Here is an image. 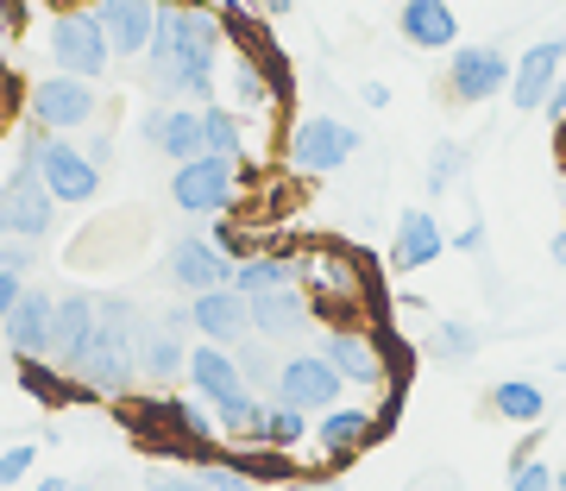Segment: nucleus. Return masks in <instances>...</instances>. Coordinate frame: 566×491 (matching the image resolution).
I'll use <instances>...</instances> for the list:
<instances>
[{"mask_svg":"<svg viewBox=\"0 0 566 491\" xmlns=\"http://www.w3.org/2000/svg\"><path fill=\"white\" fill-rule=\"evenodd\" d=\"M221 39L227 20H214L208 7L158 0V25H151V44H145V88L158 102L208 107L214 102V70H221Z\"/></svg>","mask_w":566,"mask_h":491,"instance_id":"1","label":"nucleus"},{"mask_svg":"<svg viewBox=\"0 0 566 491\" xmlns=\"http://www.w3.org/2000/svg\"><path fill=\"white\" fill-rule=\"evenodd\" d=\"M139 309L133 296H102V315H95V334H88V347L76 359V378L88 397H126V390L139 385Z\"/></svg>","mask_w":566,"mask_h":491,"instance_id":"2","label":"nucleus"},{"mask_svg":"<svg viewBox=\"0 0 566 491\" xmlns=\"http://www.w3.org/2000/svg\"><path fill=\"white\" fill-rule=\"evenodd\" d=\"M303 290H308L322 327H365L371 296H378L371 271L359 265V252H346V245H334V240L303 252Z\"/></svg>","mask_w":566,"mask_h":491,"instance_id":"3","label":"nucleus"},{"mask_svg":"<svg viewBox=\"0 0 566 491\" xmlns=\"http://www.w3.org/2000/svg\"><path fill=\"white\" fill-rule=\"evenodd\" d=\"M20 158H32L44 170V184H51V196L57 202H70V208H82V202H95L102 196V164L88 158L70 133H51V126H25L20 133Z\"/></svg>","mask_w":566,"mask_h":491,"instance_id":"4","label":"nucleus"},{"mask_svg":"<svg viewBox=\"0 0 566 491\" xmlns=\"http://www.w3.org/2000/svg\"><path fill=\"white\" fill-rule=\"evenodd\" d=\"M283 158H290V170H296V177H327V170H346V164L359 158V126L334 121V114H303V121L290 126Z\"/></svg>","mask_w":566,"mask_h":491,"instance_id":"5","label":"nucleus"},{"mask_svg":"<svg viewBox=\"0 0 566 491\" xmlns=\"http://www.w3.org/2000/svg\"><path fill=\"white\" fill-rule=\"evenodd\" d=\"M51 227H57V196L44 184V170L32 158L13 164V177L0 184V233L7 240H51Z\"/></svg>","mask_w":566,"mask_h":491,"instance_id":"6","label":"nucleus"},{"mask_svg":"<svg viewBox=\"0 0 566 491\" xmlns=\"http://www.w3.org/2000/svg\"><path fill=\"white\" fill-rule=\"evenodd\" d=\"M44 44H51V63L57 70L88 76V82H102L107 63H114V44H107L95 7H63L57 20H51V32H44Z\"/></svg>","mask_w":566,"mask_h":491,"instance_id":"7","label":"nucleus"},{"mask_svg":"<svg viewBox=\"0 0 566 491\" xmlns=\"http://www.w3.org/2000/svg\"><path fill=\"white\" fill-rule=\"evenodd\" d=\"M170 202L182 215H227L240 202V164L221 158V152H202V158H182L170 170Z\"/></svg>","mask_w":566,"mask_h":491,"instance_id":"8","label":"nucleus"},{"mask_svg":"<svg viewBox=\"0 0 566 491\" xmlns=\"http://www.w3.org/2000/svg\"><path fill=\"white\" fill-rule=\"evenodd\" d=\"M510 63L497 44H453L447 51V102L453 107H485L510 88Z\"/></svg>","mask_w":566,"mask_h":491,"instance_id":"9","label":"nucleus"},{"mask_svg":"<svg viewBox=\"0 0 566 491\" xmlns=\"http://www.w3.org/2000/svg\"><path fill=\"white\" fill-rule=\"evenodd\" d=\"M346 390H353V385L340 378V366H334V359L315 347V353H290V359H283V366H277V385H271V397H277V404L308 409V416H322V409L340 404Z\"/></svg>","mask_w":566,"mask_h":491,"instance_id":"10","label":"nucleus"},{"mask_svg":"<svg viewBox=\"0 0 566 491\" xmlns=\"http://www.w3.org/2000/svg\"><path fill=\"white\" fill-rule=\"evenodd\" d=\"M32 121L51 126V133H82V126L102 121V95H95V82L88 76H39L32 82Z\"/></svg>","mask_w":566,"mask_h":491,"instance_id":"11","label":"nucleus"},{"mask_svg":"<svg viewBox=\"0 0 566 491\" xmlns=\"http://www.w3.org/2000/svg\"><path fill=\"white\" fill-rule=\"evenodd\" d=\"M322 353L340 366V378L353 390H378L390 385V353H385V327H327L322 334Z\"/></svg>","mask_w":566,"mask_h":491,"instance_id":"12","label":"nucleus"},{"mask_svg":"<svg viewBox=\"0 0 566 491\" xmlns=\"http://www.w3.org/2000/svg\"><path fill=\"white\" fill-rule=\"evenodd\" d=\"M189 303L158 315V322L139 327V378L145 385H177L182 372H189Z\"/></svg>","mask_w":566,"mask_h":491,"instance_id":"13","label":"nucleus"},{"mask_svg":"<svg viewBox=\"0 0 566 491\" xmlns=\"http://www.w3.org/2000/svg\"><path fill=\"white\" fill-rule=\"evenodd\" d=\"M378 441V416L365 404H334V409H322L315 416V435H308V448L322 453V467H346V460H359L365 448Z\"/></svg>","mask_w":566,"mask_h":491,"instance_id":"14","label":"nucleus"},{"mask_svg":"<svg viewBox=\"0 0 566 491\" xmlns=\"http://www.w3.org/2000/svg\"><path fill=\"white\" fill-rule=\"evenodd\" d=\"M560 70H566V39H535L523 51V58L510 63V107L516 114H542L547 107V95H554V82H560Z\"/></svg>","mask_w":566,"mask_h":491,"instance_id":"15","label":"nucleus"},{"mask_svg":"<svg viewBox=\"0 0 566 491\" xmlns=\"http://www.w3.org/2000/svg\"><path fill=\"white\" fill-rule=\"evenodd\" d=\"M245 303H252V334L277 341V347H296V341H308V327H322V322H315V303H308L303 284L259 290V296H245Z\"/></svg>","mask_w":566,"mask_h":491,"instance_id":"16","label":"nucleus"},{"mask_svg":"<svg viewBox=\"0 0 566 491\" xmlns=\"http://www.w3.org/2000/svg\"><path fill=\"white\" fill-rule=\"evenodd\" d=\"M139 139L151 145V152H164L170 164L202 158V152H208V145H202V107H189V102H151L139 114Z\"/></svg>","mask_w":566,"mask_h":491,"instance_id":"17","label":"nucleus"},{"mask_svg":"<svg viewBox=\"0 0 566 491\" xmlns=\"http://www.w3.org/2000/svg\"><path fill=\"white\" fill-rule=\"evenodd\" d=\"M164 278H170L182 296H202V290L233 284V259H227L214 240H202V233H182V240L164 252Z\"/></svg>","mask_w":566,"mask_h":491,"instance_id":"18","label":"nucleus"},{"mask_svg":"<svg viewBox=\"0 0 566 491\" xmlns=\"http://www.w3.org/2000/svg\"><path fill=\"white\" fill-rule=\"evenodd\" d=\"M51 327H57V296L39 284H25L13 315L0 322V341L13 347V359H51Z\"/></svg>","mask_w":566,"mask_h":491,"instance_id":"19","label":"nucleus"},{"mask_svg":"<svg viewBox=\"0 0 566 491\" xmlns=\"http://www.w3.org/2000/svg\"><path fill=\"white\" fill-rule=\"evenodd\" d=\"M189 322H196V334L214 341V347H240L245 334H252V303H245L233 284L202 290V296H189Z\"/></svg>","mask_w":566,"mask_h":491,"instance_id":"20","label":"nucleus"},{"mask_svg":"<svg viewBox=\"0 0 566 491\" xmlns=\"http://www.w3.org/2000/svg\"><path fill=\"white\" fill-rule=\"evenodd\" d=\"M95 315H102V296L95 290H57V327H51V366L76 372L88 334H95Z\"/></svg>","mask_w":566,"mask_h":491,"instance_id":"21","label":"nucleus"},{"mask_svg":"<svg viewBox=\"0 0 566 491\" xmlns=\"http://www.w3.org/2000/svg\"><path fill=\"white\" fill-rule=\"evenodd\" d=\"M441 252H447V227L434 221V208H403V215H397V240H390V265L428 271Z\"/></svg>","mask_w":566,"mask_h":491,"instance_id":"22","label":"nucleus"},{"mask_svg":"<svg viewBox=\"0 0 566 491\" xmlns=\"http://www.w3.org/2000/svg\"><path fill=\"white\" fill-rule=\"evenodd\" d=\"M95 20H102L114 58H145L151 25H158V0H95Z\"/></svg>","mask_w":566,"mask_h":491,"instance_id":"23","label":"nucleus"},{"mask_svg":"<svg viewBox=\"0 0 566 491\" xmlns=\"http://www.w3.org/2000/svg\"><path fill=\"white\" fill-rule=\"evenodd\" d=\"M182 378H189V390L208 397V404H227V397L252 390L240 359H233V347H214V341H196V347H189V372H182Z\"/></svg>","mask_w":566,"mask_h":491,"instance_id":"24","label":"nucleus"},{"mask_svg":"<svg viewBox=\"0 0 566 491\" xmlns=\"http://www.w3.org/2000/svg\"><path fill=\"white\" fill-rule=\"evenodd\" d=\"M397 32H403V44H416V51H453V44H460V13H453L447 0H403Z\"/></svg>","mask_w":566,"mask_h":491,"instance_id":"25","label":"nucleus"},{"mask_svg":"<svg viewBox=\"0 0 566 491\" xmlns=\"http://www.w3.org/2000/svg\"><path fill=\"white\" fill-rule=\"evenodd\" d=\"M485 409L497 416V422H516V429H535L547 416V390L528 385V378H497V385L485 390Z\"/></svg>","mask_w":566,"mask_h":491,"instance_id":"26","label":"nucleus"},{"mask_svg":"<svg viewBox=\"0 0 566 491\" xmlns=\"http://www.w3.org/2000/svg\"><path fill=\"white\" fill-rule=\"evenodd\" d=\"M308 435H315V416H308V409H296V404H277V397H271V404H264V422H259V435H252V441H264V448H303Z\"/></svg>","mask_w":566,"mask_h":491,"instance_id":"27","label":"nucleus"},{"mask_svg":"<svg viewBox=\"0 0 566 491\" xmlns=\"http://www.w3.org/2000/svg\"><path fill=\"white\" fill-rule=\"evenodd\" d=\"M202 145L208 152H221V158H233V164H245V114L240 107L208 102L202 107Z\"/></svg>","mask_w":566,"mask_h":491,"instance_id":"28","label":"nucleus"},{"mask_svg":"<svg viewBox=\"0 0 566 491\" xmlns=\"http://www.w3.org/2000/svg\"><path fill=\"white\" fill-rule=\"evenodd\" d=\"M479 341H485V334H479V322H453V315L428 322V359H447V366H453V359H472V353H479Z\"/></svg>","mask_w":566,"mask_h":491,"instance_id":"29","label":"nucleus"},{"mask_svg":"<svg viewBox=\"0 0 566 491\" xmlns=\"http://www.w3.org/2000/svg\"><path fill=\"white\" fill-rule=\"evenodd\" d=\"M214 422H221V441H252L259 422H264V397H259V390L227 397V404H214Z\"/></svg>","mask_w":566,"mask_h":491,"instance_id":"30","label":"nucleus"},{"mask_svg":"<svg viewBox=\"0 0 566 491\" xmlns=\"http://www.w3.org/2000/svg\"><path fill=\"white\" fill-rule=\"evenodd\" d=\"M233 359H240V372H245V385L252 390H271L277 385V341H264V334H245L240 347H233Z\"/></svg>","mask_w":566,"mask_h":491,"instance_id":"31","label":"nucleus"},{"mask_svg":"<svg viewBox=\"0 0 566 491\" xmlns=\"http://www.w3.org/2000/svg\"><path fill=\"white\" fill-rule=\"evenodd\" d=\"M460 170H465V145L460 139H441V145H434V158H428V202L460 184Z\"/></svg>","mask_w":566,"mask_h":491,"instance_id":"32","label":"nucleus"},{"mask_svg":"<svg viewBox=\"0 0 566 491\" xmlns=\"http://www.w3.org/2000/svg\"><path fill=\"white\" fill-rule=\"evenodd\" d=\"M145 485H151V491H221L202 467H189V472H170V467H164V472H145Z\"/></svg>","mask_w":566,"mask_h":491,"instance_id":"33","label":"nucleus"},{"mask_svg":"<svg viewBox=\"0 0 566 491\" xmlns=\"http://www.w3.org/2000/svg\"><path fill=\"white\" fill-rule=\"evenodd\" d=\"M510 491H560V479L547 460H523V467H510Z\"/></svg>","mask_w":566,"mask_h":491,"instance_id":"34","label":"nucleus"},{"mask_svg":"<svg viewBox=\"0 0 566 491\" xmlns=\"http://www.w3.org/2000/svg\"><path fill=\"white\" fill-rule=\"evenodd\" d=\"M32 460H39V448H32V441H20V448H7L0 453V491H13L25 479V472H32Z\"/></svg>","mask_w":566,"mask_h":491,"instance_id":"35","label":"nucleus"},{"mask_svg":"<svg viewBox=\"0 0 566 491\" xmlns=\"http://www.w3.org/2000/svg\"><path fill=\"white\" fill-rule=\"evenodd\" d=\"M447 245H453V252H472V259H485V221H465Z\"/></svg>","mask_w":566,"mask_h":491,"instance_id":"36","label":"nucleus"},{"mask_svg":"<svg viewBox=\"0 0 566 491\" xmlns=\"http://www.w3.org/2000/svg\"><path fill=\"white\" fill-rule=\"evenodd\" d=\"M20 290H25V271H0V322L13 315V303H20Z\"/></svg>","mask_w":566,"mask_h":491,"instance_id":"37","label":"nucleus"},{"mask_svg":"<svg viewBox=\"0 0 566 491\" xmlns=\"http://www.w3.org/2000/svg\"><path fill=\"white\" fill-rule=\"evenodd\" d=\"M542 114H547V126H554V121H566V70H560V82H554V95H547V107H542Z\"/></svg>","mask_w":566,"mask_h":491,"instance_id":"38","label":"nucleus"},{"mask_svg":"<svg viewBox=\"0 0 566 491\" xmlns=\"http://www.w3.org/2000/svg\"><path fill=\"white\" fill-rule=\"evenodd\" d=\"M359 102L365 107H390V82H359Z\"/></svg>","mask_w":566,"mask_h":491,"instance_id":"39","label":"nucleus"},{"mask_svg":"<svg viewBox=\"0 0 566 491\" xmlns=\"http://www.w3.org/2000/svg\"><path fill=\"white\" fill-rule=\"evenodd\" d=\"M82 152H88V158H95V164L107 170V158H114V133H95V139L82 145Z\"/></svg>","mask_w":566,"mask_h":491,"instance_id":"40","label":"nucleus"},{"mask_svg":"<svg viewBox=\"0 0 566 491\" xmlns=\"http://www.w3.org/2000/svg\"><path fill=\"white\" fill-rule=\"evenodd\" d=\"M283 491H346L340 479H303V485H283Z\"/></svg>","mask_w":566,"mask_h":491,"instance_id":"41","label":"nucleus"},{"mask_svg":"<svg viewBox=\"0 0 566 491\" xmlns=\"http://www.w3.org/2000/svg\"><path fill=\"white\" fill-rule=\"evenodd\" d=\"M547 259H554V265L566 271V227H560V233H554V240H547Z\"/></svg>","mask_w":566,"mask_h":491,"instance_id":"42","label":"nucleus"},{"mask_svg":"<svg viewBox=\"0 0 566 491\" xmlns=\"http://www.w3.org/2000/svg\"><path fill=\"white\" fill-rule=\"evenodd\" d=\"M554 164L566 170V121H554Z\"/></svg>","mask_w":566,"mask_h":491,"instance_id":"43","label":"nucleus"},{"mask_svg":"<svg viewBox=\"0 0 566 491\" xmlns=\"http://www.w3.org/2000/svg\"><path fill=\"white\" fill-rule=\"evenodd\" d=\"M32 491H76V479H39Z\"/></svg>","mask_w":566,"mask_h":491,"instance_id":"44","label":"nucleus"},{"mask_svg":"<svg viewBox=\"0 0 566 491\" xmlns=\"http://www.w3.org/2000/svg\"><path fill=\"white\" fill-rule=\"evenodd\" d=\"M264 13H271V20H283V13H290V0H264Z\"/></svg>","mask_w":566,"mask_h":491,"instance_id":"45","label":"nucleus"},{"mask_svg":"<svg viewBox=\"0 0 566 491\" xmlns=\"http://www.w3.org/2000/svg\"><path fill=\"white\" fill-rule=\"evenodd\" d=\"M7 32H13V20H7V0H0V44H7Z\"/></svg>","mask_w":566,"mask_h":491,"instance_id":"46","label":"nucleus"},{"mask_svg":"<svg viewBox=\"0 0 566 491\" xmlns=\"http://www.w3.org/2000/svg\"><path fill=\"white\" fill-rule=\"evenodd\" d=\"M554 479H560V491H566V467H554Z\"/></svg>","mask_w":566,"mask_h":491,"instance_id":"47","label":"nucleus"},{"mask_svg":"<svg viewBox=\"0 0 566 491\" xmlns=\"http://www.w3.org/2000/svg\"><path fill=\"white\" fill-rule=\"evenodd\" d=\"M560 372H566V359H560Z\"/></svg>","mask_w":566,"mask_h":491,"instance_id":"48","label":"nucleus"}]
</instances>
